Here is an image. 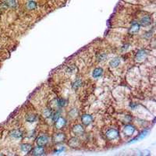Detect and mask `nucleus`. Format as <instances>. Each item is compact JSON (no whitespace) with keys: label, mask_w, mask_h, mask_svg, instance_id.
I'll return each mask as SVG.
<instances>
[{"label":"nucleus","mask_w":156,"mask_h":156,"mask_svg":"<svg viewBox=\"0 0 156 156\" xmlns=\"http://www.w3.org/2000/svg\"><path fill=\"white\" fill-rule=\"evenodd\" d=\"M52 112L51 109H46L43 112V116L45 118H49L52 116Z\"/></svg>","instance_id":"nucleus-19"},{"label":"nucleus","mask_w":156,"mask_h":156,"mask_svg":"<svg viewBox=\"0 0 156 156\" xmlns=\"http://www.w3.org/2000/svg\"><path fill=\"white\" fill-rule=\"evenodd\" d=\"M75 111L76 109H72V110L70 112V115L71 117H73V118H74V117H77V116L78 112H77V113H75Z\"/></svg>","instance_id":"nucleus-25"},{"label":"nucleus","mask_w":156,"mask_h":156,"mask_svg":"<svg viewBox=\"0 0 156 156\" xmlns=\"http://www.w3.org/2000/svg\"><path fill=\"white\" fill-rule=\"evenodd\" d=\"M26 7L29 10H33V9H35L37 8V3L34 0H29L27 3Z\"/></svg>","instance_id":"nucleus-17"},{"label":"nucleus","mask_w":156,"mask_h":156,"mask_svg":"<svg viewBox=\"0 0 156 156\" xmlns=\"http://www.w3.org/2000/svg\"><path fill=\"white\" fill-rule=\"evenodd\" d=\"M48 143H49V137L47 136H40L36 140V144H38V146H41V147L45 146Z\"/></svg>","instance_id":"nucleus-6"},{"label":"nucleus","mask_w":156,"mask_h":156,"mask_svg":"<svg viewBox=\"0 0 156 156\" xmlns=\"http://www.w3.org/2000/svg\"><path fill=\"white\" fill-rule=\"evenodd\" d=\"M81 85H82V82H81V81H80V80H78V81H76L74 83H73V85H72V87H73V89L77 90V89L79 88V87H80Z\"/></svg>","instance_id":"nucleus-21"},{"label":"nucleus","mask_w":156,"mask_h":156,"mask_svg":"<svg viewBox=\"0 0 156 156\" xmlns=\"http://www.w3.org/2000/svg\"><path fill=\"white\" fill-rule=\"evenodd\" d=\"M9 136L14 137V138H20L23 136V134H22V132L19 130H14L9 132Z\"/></svg>","instance_id":"nucleus-15"},{"label":"nucleus","mask_w":156,"mask_h":156,"mask_svg":"<svg viewBox=\"0 0 156 156\" xmlns=\"http://www.w3.org/2000/svg\"><path fill=\"white\" fill-rule=\"evenodd\" d=\"M119 136V132L115 129H110L109 130L106 134H105V137L108 140H113L116 139Z\"/></svg>","instance_id":"nucleus-2"},{"label":"nucleus","mask_w":156,"mask_h":156,"mask_svg":"<svg viewBox=\"0 0 156 156\" xmlns=\"http://www.w3.org/2000/svg\"><path fill=\"white\" fill-rule=\"evenodd\" d=\"M151 24V17L149 16H145L142 17L141 19L140 20V22H139V24L140 26H143V27H147V26H149V25Z\"/></svg>","instance_id":"nucleus-10"},{"label":"nucleus","mask_w":156,"mask_h":156,"mask_svg":"<svg viewBox=\"0 0 156 156\" xmlns=\"http://www.w3.org/2000/svg\"><path fill=\"white\" fill-rule=\"evenodd\" d=\"M147 57V52L144 50H140V51L137 52V53L136 54V56H135V60L138 62H143Z\"/></svg>","instance_id":"nucleus-5"},{"label":"nucleus","mask_w":156,"mask_h":156,"mask_svg":"<svg viewBox=\"0 0 156 156\" xmlns=\"http://www.w3.org/2000/svg\"><path fill=\"white\" fill-rule=\"evenodd\" d=\"M3 3H4L7 7L15 9L17 6V1L16 0H3Z\"/></svg>","instance_id":"nucleus-13"},{"label":"nucleus","mask_w":156,"mask_h":156,"mask_svg":"<svg viewBox=\"0 0 156 156\" xmlns=\"http://www.w3.org/2000/svg\"><path fill=\"white\" fill-rule=\"evenodd\" d=\"M147 134H148V132H143V133H141V134H140L139 135V137H136L135 139H134V140H134V141H131V142H130V143L134 142V141L136 140H139V139H143L144 137H146V136H147Z\"/></svg>","instance_id":"nucleus-24"},{"label":"nucleus","mask_w":156,"mask_h":156,"mask_svg":"<svg viewBox=\"0 0 156 156\" xmlns=\"http://www.w3.org/2000/svg\"><path fill=\"white\" fill-rule=\"evenodd\" d=\"M8 8L7 5H5L4 3H0V14H3L4 12H5L6 9Z\"/></svg>","instance_id":"nucleus-22"},{"label":"nucleus","mask_w":156,"mask_h":156,"mask_svg":"<svg viewBox=\"0 0 156 156\" xmlns=\"http://www.w3.org/2000/svg\"><path fill=\"white\" fill-rule=\"evenodd\" d=\"M140 24H137V23L133 24L129 28L128 32H129L130 35H135V34H137V33L140 31Z\"/></svg>","instance_id":"nucleus-12"},{"label":"nucleus","mask_w":156,"mask_h":156,"mask_svg":"<svg viewBox=\"0 0 156 156\" xmlns=\"http://www.w3.org/2000/svg\"><path fill=\"white\" fill-rule=\"evenodd\" d=\"M65 140H66V135L61 132L55 134L52 137V141L55 144H60V143L63 142Z\"/></svg>","instance_id":"nucleus-1"},{"label":"nucleus","mask_w":156,"mask_h":156,"mask_svg":"<svg viewBox=\"0 0 156 156\" xmlns=\"http://www.w3.org/2000/svg\"><path fill=\"white\" fill-rule=\"evenodd\" d=\"M103 73V70L102 68H95L94 70H93V73H92V76L94 78H98L100 77H102Z\"/></svg>","instance_id":"nucleus-14"},{"label":"nucleus","mask_w":156,"mask_h":156,"mask_svg":"<svg viewBox=\"0 0 156 156\" xmlns=\"http://www.w3.org/2000/svg\"><path fill=\"white\" fill-rule=\"evenodd\" d=\"M36 119H37L36 116L31 114V115H28V116L26 117V120H27V122H29V123H34V122L36 120Z\"/></svg>","instance_id":"nucleus-20"},{"label":"nucleus","mask_w":156,"mask_h":156,"mask_svg":"<svg viewBox=\"0 0 156 156\" xmlns=\"http://www.w3.org/2000/svg\"><path fill=\"white\" fill-rule=\"evenodd\" d=\"M30 153L32 155L35 156L43 155L44 154H45V149H44L43 147L38 146V147H35L33 149H31V151H30Z\"/></svg>","instance_id":"nucleus-4"},{"label":"nucleus","mask_w":156,"mask_h":156,"mask_svg":"<svg viewBox=\"0 0 156 156\" xmlns=\"http://www.w3.org/2000/svg\"><path fill=\"white\" fill-rule=\"evenodd\" d=\"M119 63H120V59L117 57V58H115V59L111 60L110 62H109V66L112 68H116L118 66Z\"/></svg>","instance_id":"nucleus-18"},{"label":"nucleus","mask_w":156,"mask_h":156,"mask_svg":"<svg viewBox=\"0 0 156 156\" xmlns=\"http://www.w3.org/2000/svg\"><path fill=\"white\" fill-rule=\"evenodd\" d=\"M134 131H135L134 127L132 126V125H127V126L124 127L123 134L125 136L130 137V136H131V135L134 134Z\"/></svg>","instance_id":"nucleus-9"},{"label":"nucleus","mask_w":156,"mask_h":156,"mask_svg":"<svg viewBox=\"0 0 156 156\" xmlns=\"http://www.w3.org/2000/svg\"><path fill=\"white\" fill-rule=\"evenodd\" d=\"M72 131L76 136H81V135H83L84 134V128L82 125L81 124H77L74 127H73L72 129Z\"/></svg>","instance_id":"nucleus-3"},{"label":"nucleus","mask_w":156,"mask_h":156,"mask_svg":"<svg viewBox=\"0 0 156 156\" xmlns=\"http://www.w3.org/2000/svg\"><path fill=\"white\" fill-rule=\"evenodd\" d=\"M56 104L59 107H63L66 105V101L64 99H57Z\"/></svg>","instance_id":"nucleus-23"},{"label":"nucleus","mask_w":156,"mask_h":156,"mask_svg":"<svg viewBox=\"0 0 156 156\" xmlns=\"http://www.w3.org/2000/svg\"><path fill=\"white\" fill-rule=\"evenodd\" d=\"M20 148H21V151L23 152L30 153V151H31V149H32V146L30 144H21Z\"/></svg>","instance_id":"nucleus-16"},{"label":"nucleus","mask_w":156,"mask_h":156,"mask_svg":"<svg viewBox=\"0 0 156 156\" xmlns=\"http://www.w3.org/2000/svg\"><path fill=\"white\" fill-rule=\"evenodd\" d=\"M68 144H69L70 148H77V147L80 146V140H79L77 137H72V138H70V140L68 141Z\"/></svg>","instance_id":"nucleus-11"},{"label":"nucleus","mask_w":156,"mask_h":156,"mask_svg":"<svg viewBox=\"0 0 156 156\" xmlns=\"http://www.w3.org/2000/svg\"><path fill=\"white\" fill-rule=\"evenodd\" d=\"M63 150H64V148H59L58 150H56L55 152H56V153H59V152H62Z\"/></svg>","instance_id":"nucleus-26"},{"label":"nucleus","mask_w":156,"mask_h":156,"mask_svg":"<svg viewBox=\"0 0 156 156\" xmlns=\"http://www.w3.org/2000/svg\"><path fill=\"white\" fill-rule=\"evenodd\" d=\"M81 121H82V123L83 125L88 126L93 121V117L91 115H88V114H84V115L81 116Z\"/></svg>","instance_id":"nucleus-8"},{"label":"nucleus","mask_w":156,"mask_h":156,"mask_svg":"<svg viewBox=\"0 0 156 156\" xmlns=\"http://www.w3.org/2000/svg\"><path fill=\"white\" fill-rule=\"evenodd\" d=\"M66 123V119H65L64 118H62V117H60V116H59V118L57 119L55 121V127H56V128L58 130L62 129V128L65 127Z\"/></svg>","instance_id":"nucleus-7"}]
</instances>
